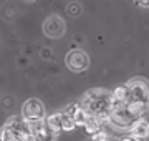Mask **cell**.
Returning a JSON list of instances; mask_svg holds the SVG:
<instances>
[{"instance_id":"6da1fadb","label":"cell","mask_w":149,"mask_h":141,"mask_svg":"<svg viewBox=\"0 0 149 141\" xmlns=\"http://www.w3.org/2000/svg\"><path fill=\"white\" fill-rule=\"evenodd\" d=\"M113 96L104 90H90L83 96L81 108L93 118H104L111 113Z\"/></svg>"},{"instance_id":"7a4b0ae2","label":"cell","mask_w":149,"mask_h":141,"mask_svg":"<svg viewBox=\"0 0 149 141\" xmlns=\"http://www.w3.org/2000/svg\"><path fill=\"white\" fill-rule=\"evenodd\" d=\"M22 114H23V119L33 125V123H40L43 118H45V106L40 100L37 98H30L23 103V108H22Z\"/></svg>"},{"instance_id":"3957f363","label":"cell","mask_w":149,"mask_h":141,"mask_svg":"<svg viewBox=\"0 0 149 141\" xmlns=\"http://www.w3.org/2000/svg\"><path fill=\"white\" fill-rule=\"evenodd\" d=\"M65 63L71 71L74 73H80V71H85L88 66H90V58L88 55L83 52V50H71L66 58H65Z\"/></svg>"},{"instance_id":"277c9868","label":"cell","mask_w":149,"mask_h":141,"mask_svg":"<svg viewBox=\"0 0 149 141\" xmlns=\"http://www.w3.org/2000/svg\"><path fill=\"white\" fill-rule=\"evenodd\" d=\"M65 22L60 15H50L43 23V32L50 38H61L65 35Z\"/></svg>"},{"instance_id":"5b68a950","label":"cell","mask_w":149,"mask_h":141,"mask_svg":"<svg viewBox=\"0 0 149 141\" xmlns=\"http://www.w3.org/2000/svg\"><path fill=\"white\" fill-rule=\"evenodd\" d=\"M131 130H133V135L136 138H146L148 136V121H144V119H138V121H134L133 125H131Z\"/></svg>"},{"instance_id":"8992f818","label":"cell","mask_w":149,"mask_h":141,"mask_svg":"<svg viewBox=\"0 0 149 141\" xmlns=\"http://www.w3.org/2000/svg\"><path fill=\"white\" fill-rule=\"evenodd\" d=\"M83 126L86 128L88 133H98V130H100V123H98V119L93 118V116H90V118L86 119V123Z\"/></svg>"},{"instance_id":"52a82bcc","label":"cell","mask_w":149,"mask_h":141,"mask_svg":"<svg viewBox=\"0 0 149 141\" xmlns=\"http://www.w3.org/2000/svg\"><path fill=\"white\" fill-rule=\"evenodd\" d=\"M68 10H70V13H71V15H78V13L81 12V7L76 5V3H71V5L68 7Z\"/></svg>"},{"instance_id":"ba28073f","label":"cell","mask_w":149,"mask_h":141,"mask_svg":"<svg viewBox=\"0 0 149 141\" xmlns=\"http://www.w3.org/2000/svg\"><path fill=\"white\" fill-rule=\"evenodd\" d=\"M136 3L143 8H148V0H136Z\"/></svg>"}]
</instances>
